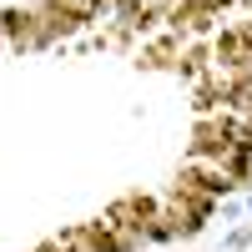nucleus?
<instances>
[{"label":"nucleus","mask_w":252,"mask_h":252,"mask_svg":"<svg viewBox=\"0 0 252 252\" xmlns=\"http://www.w3.org/2000/svg\"><path fill=\"white\" fill-rule=\"evenodd\" d=\"M182 51H177V40H161L157 51H146V66H177Z\"/></svg>","instance_id":"5"},{"label":"nucleus","mask_w":252,"mask_h":252,"mask_svg":"<svg viewBox=\"0 0 252 252\" xmlns=\"http://www.w3.org/2000/svg\"><path fill=\"white\" fill-rule=\"evenodd\" d=\"M106 222L121 227L126 237H136V232H146V227L157 222V202L152 197H126V202H116L111 212H106Z\"/></svg>","instance_id":"1"},{"label":"nucleus","mask_w":252,"mask_h":252,"mask_svg":"<svg viewBox=\"0 0 252 252\" xmlns=\"http://www.w3.org/2000/svg\"><path fill=\"white\" fill-rule=\"evenodd\" d=\"M237 141H247V126H242V121H212V126H202V131H197L192 146H197L202 157H227Z\"/></svg>","instance_id":"2"},{"label":"nucleus","mask_w":252,"mask_h":252,"mask_svg":"<svg viewBox=\"0 0 252 252\" xmlns=\"http://www.w3.org/2000/svg\"><path fill=\"white\" fill-rule=\"evenodd\" d=\"M227 177H232V182L252 177V146H247V141H237L232 152H227Z\"/></svg>","instance_id":"3"},{"label":"nucleus","mask_w":252,"mask_h":252,"mask_svg":"<svg viewBox=\"0 0 252 252\" xmlns=\"http://www.w3.org/2000/svg\"><path fill=\"white\" fill-rule=\"evenodd\" d=\"M207 15H212V10H207V0H182V5L172 10L177 26H207Z\"/></svg>","instance_id":"4"}]
</instances>
